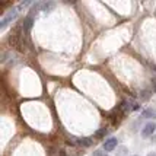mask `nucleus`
<instances>
[{
  "label": "nucleus",
  "mask_w": 156,
  "mask_h": 156,
  "mask_svg": "<svg viewBox=\"0 0 156 156\" xmlns=\"http://www.w3.org/2000/svg\"><path fill=\"white\" fill-rule=\"evenodd\" d=\"M19 7L16 6V7H12L9 12H7L3 18H2V20H0V29H5V28L9 25V23H12L16 18H18V15H19Z\"/></svg>",
  "instance_id": "f257e3e1"
},
{
  "label": "nucleus",
  "mask_w": 156,
  "mask_h": 156,
  "mask_svg": "<svg viewBox=\"0 0 156 156\" xmlns=\"http://www.w3.org/2000/svg\"><path fill=\"white\" fill-rule=\"evenodd\" d=\"M55 7V3L54 2H38V3H35L32 9H31V15L37 13V12H50V10H53Z\"/></svg>",
  "instance_id": "f03ea898"
},
{
  "label": "nucleus",
  "mask_w": 156,
  "mask_h": 156,
  "mask_svg": "<svg viewBox=\"0 0 156 156\" xmlns=\"http://www.w3.org/2000/svg\"><path fill=\"white\" fill-rule=\"evenodd\" d=\"M117 144H118V140H117L115 137H109V139H107V140L104 142L102 147H104L105 152H111V150H114L117 147Z\"/></svg>",
  "instance_id": "7ed1b4c3"
},
{
  "label": "nucleus",
  "mask_w": 156,
  "mask_h": 156,
  "mask_svg": "<svg viewBox=\"0 0 156 156\" xmlns=\"http://www.w3.org/2000/svg\"><path fill=\"white\" fill-rule=\"evenodd\" d=\"M155 130H156V124H155V122H147V124L143 127V130H142V136L143 137L152 136V134L155 133Z\"/></svg>",
  "instance_id": "20e7f679"
},
{
  "label": "nucleus",
  "mask_w": 156,
  "mask_h": 156,
  "mask_svg": "<svg viewBox=\"0 0 156 156\" xmlns=\"http://www.w3.org/2000/svg\"><path fill=\"white\" fill-rule=\"evenodd\" d=\"M142 117L144 118H152V120H155L156 118V108H146L144 111L142 112Z\"/></svg>",
  "instance_id": "39448f33"
},
{
  "label": "nucleus",
  "mask_w": 156,
  "mask_h": 156,
  "mask_svg": "<svg viewBox=\"0 0 156 156\" xmlns=\"http://www.w3.org/2000/svg\"><path fill=\"white\" fill-rule=\"evenodd\" d=\"M107 134H108V130H107V129H99L95 133V137H96V139H104Z\"/></svg>",
  "instance_id": "423d86ee"
},
{
  "label": "nucleus",
  "mask_w": 156,
  "mask_h": 156,
  "mask_svg": "<svg viewBox=\"0 0 156 156\" xmlns=\"http://www.w3.org/2000/svg\"><path fill=\"white\" fill-rule=\"evenodd\" d=\"M94 156H109V155L105 153V152H102V150H95V152H94Z\"/></svg>",
  "instance_id": "0eeeda50"
},
{
  "label": "nucleus",
  "mask_w": 156,
  "mask_h": 156,
  "mask_svg": "<svg viewBox=\"0 0 156 156\" xmlns=\"http://www.w3.org/2000/svg\"><path fill=\"white\" fill-rule=\"evenodd\" d=\"M152 85H153V90L156 92V79H153V80H152Z\"/></svg>",
  "instance_id": "6e6552de"
},
{
  "label": "nucleus",
  "mask_w": 156,
  "mask_h": 156,
  "mask_svg": "<svg viewBox=\"0 0 156 156\" xmlns=\"http://www.w3.org/2000/svg\"><path fill=\"white\" fill-rule=\"evenodd\" d=\"M147 156H156V153H150V155H147Z\"/></svg>",
  "instance_id": "1a4fd4ad"
}]
</instances>
